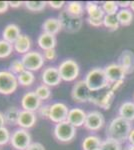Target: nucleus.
Instances as JSON below:
<instances>
[{
	"label": "nucleus",
	"instance_id": "1",
	"mask_svg": "<svg viewBox=\"0 0 134 150\" xmlns=\"http://www.w3.org/2000/svg\"><path fill=\"white\" fill-rule=\"evenodd\" d=\"M131 130H132L131 122L127 121L120 116H117V117L113 118L110 123L107 125L106 136L107 138L117 140L122 143L128 139L129 133Z\"/></svg>",
	"mask_w": 134,
	"mask_h": 150
},
{
	"label": "nucleus",
	"instance_id": "2",
	"mask_svg": "<svg viewBox=\"0 0 134 150\" xmlns=\"http://www.w3.org/2000/svg\"><path fill=\"white\" fill-rule=\"evenodd\" d=\"M84 81L86 82L87 86L92 92L104 90L109 86V81L106 77L104 68H99V67L90 69L85 75Z\"/></svg>",
	"mask_w": 134,
	"mask_h": 150
},
{
	"label": "nucleus",
	"instance_id": "3",
	"mask_svg": "<svg viewBox=\"0 0 134 150\" xmlns=\"http://www.w3.org/2000/svg\"><path fill=\"white\" fill-rule=\"evenodd\" d=\"M60 76L63 81L72 82L76 80L80 73V67L78 63L73 59H64L58 65Z\"/></svg>",
	"mask_w": 134,
	"mask_h": 150
},
{
	"label": "nucleus",
	"instance_id": "4",
	"mask_svg": "<svg viewBox=\"0 0 134 150\" xmlns=\"http://www.w3.org/2000/svg\"><path fill=\"white\" fill-rule=\"evenodd\" d=\"M17 76L9 70H0V94L11 95L18 88Z\"/></svg>",
	"mask_w": 134,
	"mask_h": 150
},
{
	"label": "nucleus",
	"instance_id": "5",
	"mask_svg": "<svg viewBox=\"0 0 134 150\" xmlns=\"http://www.w3.org/2000/svg\"><path fill=\"white\" fill-rule=\"evenodd\" d=\"M58 20L60 22L62 30L66 31L69 33H75L78 32L80 28L82 27V21L81 17H76V16H73L71 14H69L68 12L65 10H62L58 15Z\"/></svg>",
	"mask_w": 134,
	"mask_h": 150
},
{
	"label": "nucleus",
	"instance_id": "6",
	"mask_svg": "<svg viewBox=\"0 0 134 150\" xmlns=\"http://www.w3.org/2000/svg\"><path fill=\"white\" fill-rule=\"evenodd\" d=\"M53 135L58 141L67 143L72 141L76 136V128L67 121L55 124L53 128Z\"/></svg>",
	"mask_w": 134,
	"mask_h": 150
},
{
	"label": "nucleus",
	"instance_id": "7",
	"mask_svg": "<svg viewBox=\"0 0 134 150\" xmlns=\"http://www.w3.org/2000/svg\"><path fill=\"white\" fill-rule=\"evenodd\" d=\"M21 61L23 62L26 70L34 72L42 68L45 60L41 52L37 51V50H30L28 53L22 55Z\"/></svg>",
	"mask_w": 134,
	"mask_h": 150
},
{
	"label": "nucleus",
	"instance_id": "8",
	"mask_svg": "<svg viewBox=\"0 0 134 150\" xmlns=\"http://www.w3.org/2000/svg\"><path fill=\"white\" fill-rule=\"evenodd\" d=\"M31 134L28 130L23 128H17L11 133L10 144L16 150H26L28 146L32 143Z\"/></svg>",
	"mask_w": 134,
	"mask_h": 150
},
{
	"label": "nucleus",
	"instance_id": "9",
	"mask_svg": "<svg viewBox=\"0 0 134 150\" xmlns=\"http://www.w3.org/2000/svg\"><path fill=\"white\" fill-rule=\"evenodd\" d=\"M92 95V91L87 86L86 82L83 80H78L73 85L71 89V98L74 102L86 103L89 102Z\"/></svg>",
	"mask_w": 134,
	"mask_h": 150
},
{
	"label": "nucleus",
	"instance_id": "10",
	"mask_svg": "<svg viewBox=\"0 0 134 150\" xmlns=\"http://www.w3.org/2000/svg\"><path fill=\"white\" fill-rule=\"evenodd\" d=\"M101 91L92 92V95H91V98H90L89 102L93 103L94 105L98 106V107L102 108V109L107 110L110 108L111 104L113 102L115 92H113V91L108 88H107L105 91H103V92H101Z\"/></svg>",
	"mask_w": 134,
	"mask_h": 150
},
{
	"label": "nucleus",
	"instance_id": "11",
	"mask_svg": "<svg viewBox=\"0 0 134 150\" xmlns=\"http://www.w3.org/2000/svg\"><path fill=\"white\" fill-rule=\"evenodd\" d=\"M105 124V118L100 111L92 110L87 113L84 127L89 131H98Z\"/></svg>",
	"mask_w": 134,
	"mask_h": 150
},
{
	"label": "nucleus",
	"instance_id": "12",
	"mask_svg": "<svg viewBox=\"0 0 134 150\" xmlns=\"http://www.w3.org/2000/svg\"><path fill=\"white\" fill-rule=\"evenodd\" d=\"M69 108L63 102H55L50 105V115L49 120L53 123H57L66 121L67 116L69 113Z\"/></svg>",
	"mask_w": 134,
	"mask_h": 150
},
{
	"label": "nucleus",
	"instance_id": "13",
	"mask_svg": "<svg viewBox=\"0 0 134 150\" xmlns=\"http://www.w3.org/2000/svg\"><path fill=\"white\" fill-rule=\"evenodd\" d=\"M41 80L42 83L49 87H54L60 84L62 81L61 76H60L58 67L55 66H47L43 69L41 73Z\"/></svg>",
	"mask_w": 134,
	"mask_h": 150
},
{
	"label": "nucleus",
	"instance_id": "14",
	"mask_svg": "<svg viewBox=\"0 0 134 150\" xmlns=\"http://www.w3.org/2000/svg\"><path fill=\"white\" fill-rule=\"evenodd\" d=\"M104 71H105V74H106L107 79H108V81H109V84L114 83V82H117V81L125 80V76L127 75L125 70H124L118 63L108 64L105 68H104Z\"/></svg>",
	"mask_w": 134,
	"mask_h": 150
},
{
	"label": "nucleus",
	"instance_id": "15",
	"mask_svg": "<svg viewBox=\"0 0 134 150\" xmlns=\"http://www.w3.org/2000/svg\"><path fill=\"white\" fill-rule=\"evenodd\" d=\"M41 102L42 101L37 97L34 91H29L24 94L21 98V108L22 110L35 112L41 107Z\"/></svg>",
	"mask_w": 134,
	"mask_h": 150
},
{
	"label": "nucleus",
	"instance_id": "16",
	"mask_svg": "<svg viewBox=\"0 0 134 150\" xmlns=\"http://www.w3.org/2000/svg\"><path fill=\"white\" fill-rule=\"evenodd\" d=\"M86 116H87V113L85 112L82 108H78V107L70 108L66 121L69 122L70 124L73 125L75 128H78V127L83 126L85 124Z\"/></svg>",
	"mask_w": 134,
	"mask_h": 150
},
{
	"label": "nucleus",
	"instance_id": "17",
	"mask_svg": "<svg viewBox=\"0 0 134 150\" xmlns=\"http://www.w3.org/2000/svg\"><path fill=\"white\" fill-rule=\"evenodd\" d=\"M36 121H37V117H36L35 112L21 110L18 117L17 125L19 126V128H23V129L28 130L36 124Z\"/></svg>",
	"mask_w": 134,
	"mask_h": 150
},
{
	"label": "nucleus",
	"instance_id": "18",
	"mask_svg": "<svg viewBox=\"0 0 134 150\" xmlns=\"http://www.w3.org/2000/svg\"><path fill=\"white\" fill-rule=\"evenodd\" d=\"M118 64L125 70L126 74L134 72V53L130 50H124L118 59Z\"/></svg>",
	"mask_w": 134,
	"mask_h": 150
},
{
	"label": "nucleus",
	"instance_id": "19",
	"mask_svg": "<svg viewBox=\"0 0 134 150\" xmlns=\"http://www.w3.org/2000/svg\"><path fill=\"white\" fill-rule=\"evenodd\" d=\"M31 46H32V41H31L30 37L26 34H22V33L13 43L14 51L21 55H24L30 51Z\"/></svg>",
	"mask_w": 134,
	"mask_h": 150
},
{
	"label": "nucleus",
	"instance_id": "20",
	"mask_svg": "<svg viewBox=\"0 0 134 150\" xmlns=\"http://www.w3.org/2000/svg\"><path fill=\"white\" fill-rule=\"evenodd\" d=\"M20 34L21 31L19 26L15 23H9L4 27L3 31H2V39L13 44L17 38L20 36Z\"/></svg>",
	"mask_w": 134,
	"mask_h": 150
},
{
	"label": "nucleus",
	"instance_id": "21",
	"mask_svg": "<svg viewBox=\"0 0 134 150\" xmlns=\"http://www.w3.org/2000/svg\"><path fill=\"white\" fill-rule=\"evenodd\" d=\"M56 44H57L56 37L54 35L48 34V33L45 32L40 33L37 38V45L43 51L49 49H55Z\"/></svg>",
	"mask_w": 134,
	"mask_h": 150
},
{
	"label": "nucleus",
	"instance_id": "22",
	"mask_svg": "<svg viewBox=\"0 0 134 150\" xmlns=\"http://www.w3.org/2000/svg\"><path fill=\"white\" fill-rule=\"evenodd\" d=\"M85 11L87 12V15L89 18L92 19H100L103 20L105 13H104L102 7L97 4L96 2L88 1L85 3Z\"/></svg>",
	"mask_w": 134,
	"mask_h": 150
},
{
	"label": "nucleus",
	"instance_id": "23",
	"mask_svg": "<svg viewBox=\"0 0 134 150\" xmlns=\"http://www.w3.org/2000/svg\"><path fill=\"white\" fill-rule=\"evenodd\" d=\"M42 30L43 32L55 36L62 30V28L58 18L50 17L44 20V22L42 23Z\"/></svg>",
	"mask_w": 134,
	"mask_h": 150
},
{
	"label": "nucleus",
	"instance_id": "24",
	"mask_svg": "<svg viewBox=\"0 0 134 150\" xmlns=\"http://www.w3.org/2000/svg\"><path fill=\"white\" fill-rule=\"evenodd\" d=\"M118 114L120 117L124 118L129 122L134 120V102L132 101H125L119 106Z\"/></svg>",
	"mask_w": 134,
	"mask_h": 150
},
{
	"label": "nucleus",
	"instance_id": "25",
	"mask_svg": "<svg viewBox=\"0 0 134 150\" xmlns=\"http://www.w3.org/2000/svg\"><path fill=\"white\" fill-rule=\"evenodd\" d=\"M65 10L76 17H81L85 11V6L80 1H70L65 5Z\"/></svg>",
	"mask_w": 134,
	"mask_h": 150
},
{
	"label": "nucleus",
	"instance_id": "26",
	"mask_svg": "<svg viewBox=\"0 0 134 150\" xmlns=\"http://www.w3.org/2000/svg\"><path fill=\"white\" fill-rule=\"evenodd\" d=\"M102 143L100 137L97 135H88L82 141V150H94L99 148Z\"/></svg>",
	"mask_w": 134,
	"mask_h": 150
},
{
	"label": "nucleus",
	"instance_id": "27",
	"mask_svg": "<svg viewBox=\"0 0 134 150\" xmlns=\"http://www.w3.org/2000/svg\"><path fill=\"white\" fill-rule=\"evenodd\" d=\"M20 109L16 106H11L6 109L4 112V118H5V123L8 125H17L18 122V117L20 114Z\"/></svg>",
	"mask_w": 134,
	"mask_h": 150
},
{
	"label": "nucleus",
	"instance_id": "28",
	"mask_svg": "<svg viewBox=\"0 0 134 150\" xmlns=\"http://www.w3.org/2000/svg\"><path fill=\"white\" fill-rule=\"evenodd\" d=\"M119 24L122 26H128L132 23L133 21V12L129 8L119 9L118 13L116 14Z\"/></svg>",
	"mask_w": 134,
	"mask_h": 150
},
{
	"label": "nucleus",
	"instance_id": "29",
	"mask_svg": "<svg viewBox=\"0 0 134 150\" xmlns=\"http://www.w3.org/2000/svg\"><path fill=\"white\" fill-rule=\"evenodd\" d=\"M17 80H18L19 85L23 87L31 86L35 81V75L33 72L29 71V70H24L22 73L17 75Z\"/></svg>",
	"mask_w": 134,
	"mask_h": 150
},
{
	"label": "nucleus",
	"instance_id": "30",
	"mask_svg": "<svg viewBox=\"0 0 134 150\" xmlns=\"http://www.w3.org/2000/svg\"><path fill=\"white\" fill-rule=\"evenodd\" d=\"M100 148L101 150H123L121 142L111 138H106L105 140H102Z\"/></svg>",
	"mask_w": 134,
	"mask_h": 150
},
{
	"label": "nucleus",
	"instance_id": "31",
	"mask_svg": "<svg viewBox=\"0 0 134 150\" xmlns=\"http://www.w3.org/2000/svg\"><path fill=\"white\" fill-rule=\"evenodd\" d=\"M34 92L37 95V97L40 99L41 101L43 100H48L51 97V89L49 86L45 85V84H40L36 87V89L34 90Z\"/></svg>",
	"mask_w": 134,
	"mask_h": 150
},
{
	"label": "nucleus",
	"instance_id": "32",
	"mask_svg": "<svg viewBox=\"0 0 134 150\" xmlns=\"http://www.w3.org/2000/svg\"><path fill=\"white\" fill-rule=\"evenodd\" d=\"M101 7L105 15H116L119 11L117 1H104Z\"/></svg>",
	"mask_w": 134,
	"mask_h": 150
},
{
	"label": "nucleus",
	"instance_id": "33",
	"mask_svg": "<svg viewBox=\"0 0 134 150\" xmlns=\"http://www.w3.org/2000/svg\"><path fill=\"white\" fill-rule=\"evenodd\" d=\"M14 51L13 44L7 42L4 39H0V59L9 57Z\"/></svg>",
	"mask_w": 134,
	"mask_h": 150
},
{
	"label": "nucleus",
	"instance_id": "34",
	"mask_svg": "<svg viewBox=\"0 0 134 150\" xmlns=\"http://www.w3.org/2000/svg\"><path fill=\"white\" fill-rule=\"evenodd\" d=\"M24 5L29 11L40 12L48 5L47 1H24Z\"/></svg>",
	"mask_w": 134,
	"mask_h": 150
},
{
	"label": "nucleus",
	"instance_id": "35",
	"mask_svg": "<svg viewBox=\"0 0 134 150\" xmlns=\"http://www.w3.org/2000/svg\"><path fill=\"white\" fill-rule=\"evenodd\" d=\"M103 25L109 30H117L119 28V21L116 15H105L103 18Z\"/></svg>",
	"mask_w": 134,
	"mask_h": 150
},
{
	"label": "nucleus",
	"instance_id": "36",
	"mask_svg": "<svg viewBox=\"0 0 134 150\" xmlns=\"http://www.w3.org/2000/svg\"><path fill=\"white\" fill-rule=\"evenodd\" d=\"M25 69L24 67L23 62L21 61V59H15L13 61H11L10 65H9V71L12 72L14 75H19L20 73H22Z\"/></svg>",
	"mask_w": 134,
	"mask_h": 150
},
{
	"label": "nucleus",
	"instance_id": "37",
	"mask_svg": "<svg viewBox=\"0 0 134 150\" xmlns=\"http://www.w3.org/2000/svg\"><path fill=\"white\" fill-rule=\"evenodd\" d=\"M11 138V132L8 130V128L5 126L0 128V146H4V145L10 143Z\"/></svg>",
	"mask_w": 134,
	"mask_h": 150
},
{
	"label": "nucleus",
	"instance_id": "38",
	"mask_svg": "<svg viewBox=\"0 0 134 150\" xmlns=\"http://www.w3.org/2000/svg\"><path fill=\"white\" fill-rule=\"evenodd\" d=\"M38 115L42 118H46V119H49L50 115V105L49 104H45V105H41V107L38 109Z\"/></svg>",
	"mask_w": 134,
	"mask_h": 150
},
{
	"label": "nucleus",
	"instance_id": "39",
	"mask_svg": "<svg viewBox=\"0 0 134 150\" xmlns=\"http://www.w3.org/2000/svg\"><path fill=\"white\" fill-rule=\"evenodd\" d=\"M42 54L45 61H54L56 58H57V53H56L55 49L45 50V51H43Z\"/></svg>",
	"mask_w": 134,
	"mask_h": 150
},
{
	"label": "nucleus",
	"instance_id": "40",
	"mask_svg": "<svg viewBox=\"0 0 134 150\" xmlns=\"http://www.w3.org/2000/svg\"><path fill=\"white\" fill-rule=\"evenodd\" d=\"M48 5H49L51 8L53 9H61L63 6L66 5L65 1H47Z\"/></svg>",
	"mask_w": 134,
	"mask_h": 150
},
{
	"label": "nucleus",
	"instance_id": "41",
	"mask_svg": "<svg viewBox=\"0 0 134 150\" xmlns=\"http://www.w3.org/2000/svg\"><path fill=\"white\" fill-rule=\"evenodd\" d=\"M86 21L89 25L93 26V27H100V26L103 25V20H100V19H92L87 17Z\"/></svg>",
	"mask_w": 134,
	"mask_h": 150
},
{
	"label": "nucleus",
	"instance_id": "42",
	"mask_svg": "<svg viewBox=\"0 0 134 150\" xmlns=\"http://www.w3.org/2000/svg\"><path fill=\"white\" fill-rule=\"evenodd\" d=\"M26 150H45V147L39 142H32Z\"/></svg>",
	"mask_w": 134,
	"mask_h": 150
},
{
	"label": "nucleus",
	"instance_id": "43",
	"mask_svg": "<svg viewBox=\"0 0 134 150\" xmlns=\"http://www.w3.org/2000/svg\"><path fill=\"white\" fill-rule=\"evenodd\" d=\"M123 83H124V80H122V81L114 82V83L109 84L108 89H110V90H112V91H113V92H116V91H117L118 89L123 85Z\"/></svg>",
	"mask_w": 134,
	"mask_h": 150
},
{
	"label": "nucleus",
	"instance_id": "44",
	"mask_svg": "<svg viewBox=\"0 0 134 150\" xmlns=\"http://www.w3.org/2000/svg\"><path fill=\"white\" fill-rule=\"evenodd\" d=\"M9 7V1H0V14L7 12Z\"/></svg>",
	"mask_w": 134,
	"mask_h": 150
},
{
	"label": "nucleus",
	"instance_id": "45",
	"mask_svg": "<svg viewBox=\"0 0 134 150\" xmlns=\"http://www.w3.org/2000/svg\"><path fill=\"white\" fill-rule=\"evenodd\" d=\"M22 4H24L22 1H9V6L11 8H19Z\"/></svg>",
	"mask_w": 134,
	"mask_h": 150
},
{
	"label": "nucleus",
	"instance_id": "46",
	"mask_svg": "<svg viewBox=\"0 0 134 150\" xmlns=\"http://www.w3.org/2000/svg\"><path fill=\"white\" fill-rule=\"evenodd\" d=\"M117 4L120 7V9H125L130 7V1H117Z\"/></svg>",
	"mask_w": 134,
	"mask_h": 150
},
{
	"label": "nucleus",
	"instance_id": "47",
	"mask_svg": "<svg viewBox=\"0 0 134 150\" xmlns=\"http://www.w3.org/2000/svg\"><path fill=\"white\" fill-rule=\"evenodd\" d=\"M128 142L130 144L134 145V128H132V130L130 131V133H129V136H128Z\"/></svg>",
	"mask_w": 134,
	"mask_h": 150
},
{
	"label": "nucleus",
	"instance_id": "48",
	"mask_svg": "<svg viewBox=\"0 0 134 150\" xmlns=\"http://www.w3.org/2000/svg\"><path fill=\"white\" fill-rule=\"evenodd\" d=\"M5 118H4V113H2L0 111V128L5 126Z\"/></svg>",
	"mask_w": 134,
	"mask_h": 150
},
{
	"label": "nucleus",
	"instance_id": "49",
	"mask_svg": "<svg viewBox=\"0 0 134 150\" xmlns=\"http://www.w3.org/2000/svg\"><path fill=\"white\" fill-rule=\"evenodd\" d=\"M123 150H134V145L132 144H130V143H128V144H126L125 146H124V148Z\"/></svg>",
	"mask_w": 134,
	"mask_h": 150
},
{
	"label": "nucleus",
	"instance_id": "50",
	"mask_svg": "<svg viewBox=\"0 0 134 150\" xmlns=\"http://www.w3.org/2000/svg\"><path fill=\"white\" fill-rule=\"evenodd\" d=\"M130 10L134 12V1H130Z\"/></svg>",
	"mask_w": 134,
	"mask_h": 150
},
{
	"label": "nucleus",
	"instance_id": "51",
	"mask_svg": "<svg viewBox=\"0 0 134 150\" xmlns=\"http://www.w3.org/2000/svg\"><path fill=\"white\" fill-rule=\"evenodd\" d=\"M94 150H101V148L99 147V148H96V149H94Z\"/></svg>",
	"mask_w": 134,
	"mask_h": 150
},
{
	"label": "nucleus",
	"instance_id": "52",
	"mask_svg": "<svg viewBox=\"0 0 134 150\" xmlns=\"http://www.w3.org/2000/svg\"><path fill=\"white\" fill-rule=\"evenodd\" d=\"M0 150H1V149H0Z\"/></svg>",
	"mask_w": 134,
	"mask_h": 150
}]
</instances>
